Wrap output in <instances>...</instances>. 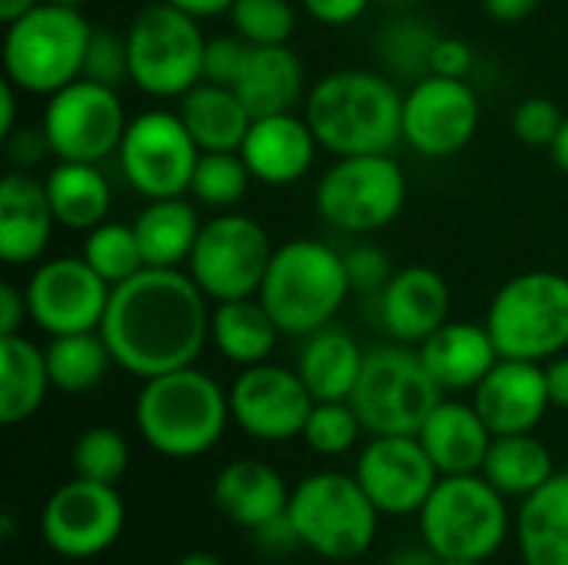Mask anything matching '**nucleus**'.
I'll list each match as a JSON object with an SVG mask.
<instances>
[{
    "instance_id": "obj_1",
    "label": "nucleus",
    "mask_w": 568,
    "mask_h": 565,
    "mask_svg": "<svg viewBox=\"0 0 568 565\" xmlns=\"http://www.w3.org/2000/svg\"><path fill=\"white\" fill-rule=\"evenodd\" d=\"M206 293L183 270L143 266L113 286L100 333L113 363L140 380L193 366L210 340Z\"/></svg>"
},
{
    "instance_id": "obj_2",
    "label": "nucleus",
    "mask_w": 568,
    "mask_h": 565,
    "mask_svg": "<svg viewBox=\"0 0 568 565\" xmlns=\"http://www.w3.org/2000/svg\"><path fill=\"white\" fill-rule=\"evenodd\" d=\"M406 93L376 70L326 73L306 93V123L336 157L389 153L403 140Z\"/></svg>"
},
{
    "instance_id": "obj_3",
    "label": "nucleus",
    "mask_w": 568,
    "mask_h": 565,
    "mask_svg": "<svg viewBox=\"0 0 568 565\" xmlns=\"http://www.w3.org/2000/svg\"><path fill=\"white\" fill-rule=\"evenodd\" d=\"M230 420V393L196 366L150 376L136 396V430L143 443L166 460H196L210 453L223 440Z\"/></svg>"
},
{
    "instance_id": "obj_4",
    "label": "nucleus",
    "mask_w": 568,
    "mask_h": 565,
    "mask_svg": "<svg viewBox=\"0 0 568 565\" xmlns=\"http://www.w3.org/2000/svg\"><path fill=\"white\" fill-rule=\"evenodd\" d=\"M349 290L353 286L339 250L320 240H290L276 246L256 296L280 333L310 336L336 320Z\"/></svg>"
},
{
    "instance_id": "obj_5",
    "label": "nucleus",
    "mask_w": 568,
    "mask_h": 565,
    "mask_svg": "<svg viewBox=\"0 0 568 565\" xmlns=\"http://www.w3.org/2000/svg\"><path fill=\"white\" fill-rule=\"evenodd\" d=\"M93 27L80 7L37 3L30 13L7 23L3 33V70L7 80L37 97H50L83 77L87 47Z\"/></svg>"
},
{
    "instance_id": "obj_6",
    "label": "nucleus",
    "mask_w": 568,
    "mask_h": 565,
    "mask_svg": "<svg viewBox=\"0 0 568 565\" xmlns=\"http://www.w3.org/2000/svg\"><path fill=\"white\" fill-rule=\"evenodd\" d=\"M286 516L303 549L329 563H353L373 549L383 513L356 476L313 473L293 486Z\"/></svg>"
},
{
    "instance_id": "obj_7",
    "label": "nucleus",
    "mask_w": 568,
    "mask_h": 565,
    "mask_svg": "<svg viewBox=\"0 0 568 565\" xmlns=\"http://www.w3.org/2000/svg\"><path fill=\"white\" fill-rule=\"evenodd\" d=\"M416 516L423 546L436 559L489 563L513 526L506 496L483 473L443 476Z\"/></svg>"
},
{
    "instance_id": "obj_8",
    "label": "nucleus",
    "mask_w": 568,
    "mask_h": 565,
    "mask_svg": "<svg viewBox=\"0 0 568 565\" xmlns=\"http://www.w3.org/2000/svg\"><path fill=\"white\" fill-rule=\"evenodd\" d=\"M486 330L503 360L546 363L568 346V276L529 270L513 276L489 303Z\"/></svg>"
},
{
    "instance_id": "obj_9",
    "label": "nucleus",
    "mask_w": 568,
    "mask_h": 565,
    "mask_svg": "<svg viewBox=\"0 0 568 565\" xmlns=\"http://www.w3.org/2000/svg\"><path fill=\"white\" fill-rule=\"evenodd\" d=\"M349 403L366 433L416 436L429 413L443 403V386L426 370L419 350L393 340L389 346H376L366 353Z\"/></svg>"
},
{
    "instance_id": "obj_10",
    "label": "nucleus",
    "mask_w": 568,
    "mask_h": 565,
    "mask_svg": "<svg viewBox=\"0 0 568 565\" xmlns=\"http://www.w3.org/2000/svg\"><path fill=\"white\" fill-rule=\"evenodd\" d=\"M130 80L160 100L183 97L203 80L206 37L186 10L156 0L146 3L126 27Z\"/></svg>"
},
{
    "instance_id": "obj_11",
    "label": "nucleus",
    "mask_w": 568,
    "mask_h": 565,
    "mask_svg": "<svg viewBox=\"0 0 568 565\" xmlns=\"http://www.w3.org/2000/svg\"><path fill=\"white\" fill-rule=\"evenodd\" d=\"M406 206V173L389 153L339 157L316 186L320 216L353 236L389 226Z\"/></svg>"
},
{
    "instance_id": "obj_12",
    "label": "nucleus",
    "mask_w": 568,
    "mask_h": 565,
    "mask_svg": "<svg viewBox=\"0 0 568 565\" xmlns=\"http://www.w3.org/2000/svg\"><path fill=\"white\" fill-rule=\"evenodd\" d=\"M276 246L270 233L243 213H220L203 223L186 260L193 283L213 303L256 296Z\"/></svg>"
},
{
    "instance_id": "obj_13",
    "label": "nucleus",
    "mask_w": 568,
    "mask_h": 565,
    "mask_svg": "<svg viewBox=\"0 0 568 565\" xmlns=\"http://www.w3.org/2000/svg\"><path fill=\"white\" fill-rule=\"evenodd\" d=\"M120 170L126 183L146 200L186 196L203 150L180 113L146 110L126 123L120 140Z\"/></svg>"
},
{
    "instance_id": "obj_14",
    "label": "nucleus",
    "mask_w": 568,
    "mask_h": 565,
    "mask_svg": "<svg viewBox=\"0 0 568 565\" xmlns=\"http://www.w3.org/2000/svg\"><path fill=\"white\" fill-rule=\"evenodd\" d=\"M126 526V506L116 486L73 476L53 490L40 509V539L50 553L83 563L110 553Z\"/></svg>"
},
{
    "instance_id": "obj_15",
    "label": "nucleus",
    "mask_w": 568,
    "mask_h": 565,
    "mask_svg": "<svg viewBox=\"0 0 568 565\" xmlns=\"http://www.w3.org/2000/svg\"><path fill=\"white\" fill-rule=\"evenodd\" d=\"M126 123L130 120L123 113L120 93L113 87L80 77L47 97L40 127L57 160L100 163L120 150Z\"/></svg>"
},
{
    "instance_id": "obj_16",
    "label": "nucleus",
    "mask_w": 568,
    "mask_h": 565,
    "mask_svg": "<svg viewBox=\"0 0 568 565\" xmlns=\"http://www.w3.org/2000/svg\"><path fill=\"white\" fill-rule=\"evenodd\" d=\"M23 293L30 320L47 336H63L100 330L113 286L83 256H57L33 270Z\"/></svg>"
},
{
    "instance_id": "obj_17",
    "label": "nucleus",
    "mask_w": 568,
    "mask_h": 565,
    "mask_svg": "<svg viewBox=\"0 0 568 565\" xmlns=\"http://www.w3.org/2000/svg\"><path fill=\"white\" fill-rule=\"evenodd\" d=\"M479 120H483L479 97L466 80L426 73L406 93L403 140L416 153L433 160L456 157L473 143Z\"/></svg>"
},
{
    "instance_id": "obj_18",
    "label": "nucleus",
    "mask_w": 568,
    "mask_h": 565,
    "mask_svg": "<svg viewBox=\"0 0 568 565\" xmlns=\"http://www.w3.org/2000/svg\"><path fill=\"white\" fill-rule=\"evenodd\" d=\"M313 406L316 400L306 390L303 376L276 363L243 366V373L230 386L233 423L246 436L263 443H286L303 436Z\"/></svg>"
},
{
    "instance_id": "obj_19",
    "label": "nucleus",
    "mask_w": 568,
    "mask_h": 565,
    "mask_svg": "<svg viewBox=\"0 0 568 565\" xmlns=\"http://www.w3.org/2000/svg\"><path fill=\"white\" fill-rule=\"evenodd\" d=\"M383 516H413L443 480L419 436H373L353 473Z\"/></svg>"
},
{
    "instance_id": "obj_20",
    "label": "nucleus",
    "mask_w": 568,
    "mask_h": 565,
    "mask_svg": "<svg viewBox=\"0 0 568 565\" xmlns=\"http://www.w3.org/2000/svg\"><path fill=\"white\" fill-rule=\"evenodd\" d=\"M473 406L479 410L493 436L532 433L552 406L546 366L529 360H499L473 390Z\"/></svg>"
},
{
    "instance_id": "obj_21",
    "label": "nucleus",
    "mask_w": 568,
    "mask_h": 565,
    "mask_svg": "<svg viewBox=\"0 0 568 565\" xmlns=\"http://www.w3.org/2000/svg\"><path fill=\"white\" fill-rule=\"evenodd\" d=\"M449 283L433 266H403L379 293L383 330L406 346H419L449 323Z\"/></svg>"
},
{
    "instance_id": "obj_22",
    "label": "nucleus",
    "mask_w": 568,
    "mask_h": 565,
    "mask_svg": "<svg viewBox=\"0 0 568 565\" xmlns=\"http://www.w3.org/2000/svg\"><path fill=\"white\" fill-rule=\"evenodd\" d=\"M316 133L306 123V117L293 113H273V117H256L240 157L246 160L253 180L266 186H290L303 180L313 170L316 160Z\"/></svg>"
},
{
    "instance_id": "obj_23",
    "label": "nucleus",
    "mask_w": 568,
    "mask_h": 565,
    "mask_svg": "<svg viewBox=\"0 0 568 565\" xmlns=\"http://www.w3.org/2000/svg\"><path fill=\"white\" fill-rule=\"evenodd\" d=\"M210 496L233 526L246 533H260L263 526L286 516L293 490L270 463L233 460L216 473Z\"/></svg>"
},
{
    "instance_id": "obj_24",
    "label": "nucleus",
    "mask_w": 568,
    "mask_h": 565,
    "mask_svg": "<svg viewBox=\"0 0 568 565\" xmlns=\"http://www.w3.org/2000/svg\"><path fill=\"white\" fill-rule=\"evenodd\" d=\"M53 206L47 183L27 170H10L0 180V256L10 266H23L43 256L53 236Z\"/></svg>"
},
{
    "instance_id": "obj_25",
    "label": "nucleus",
    "mask_w": 568,
    "mask_h": 565,
    "mask_svg": "<svg viewBox=\"0 0 568 565\" xmlns=\"http://www.w3.org/2000/svg\"><path fill=\"white\" fill-rule=\"evenodd\" d=\"M419 356L433 380L443 386V393L476 390L486 373L503 360L489 330L469 320L443 323L429 340L419 343Z\"/></svg>"
},
{
    "instance_id": "obj_26",
    "label": "nucleus",
    "mask_w": 568,
    "mask_h": 565,
    "mask_svg": "<svg viewBox=\"0 0 568 565\" xmlns=\"http://www.w3.org/2000/svg\"><path fill=\"white\" fill-rule=\"evenodd\" d=\"M416 436L426 446L429 460L436 463L439 476L483 473V463L496 440L473 403H449V400H443L429 413V420Z\"/></svg>"
},
{
    "instance_id": "obj_27",
    "label": "nucleus",
    "mask_w": 568,
    "mask_h": 565,
    "mask_svg": "<svg viewBox=\"0 0 568 565\" xmlns=\"http://www.w3.org/2000/svg\"><path fill=\"white\" fill-rule=\"evenodd\" d=\"M363 363H366V350L356 343V336L329 323L306 336L296 373L303 376L316 403H339L353 396Z\"/></svg>"
},
{
    "instance_id": "obj_28",
    "label": "nucleus",
    "mask_w": 568,
    "mask_h": 565,
    "mask_svg": "<svg viewBox=\"0 0 568 565\" xmlns=\"http://www.w3.org/2000/svg\"><path fill=\"white\" fill-rule=\"evenodd\" d=\"M516 546L523 565H568V470L523 500Z\"/></svg>"
},
{
    "instance_id": "obj_29",
    "label": "nucleus",
    "mask_w": 568,
    "mask_h": 565,
    "mask_svg": "<svg viewBox=\"0 0 568 565\" xmlns=\"http://www.w3.org/2000/svg\"><path fill=\"white\" fill-rule=\"evenodd\" d=\"M233 90L240 93L253 120L273 113H293V107L303 100L306 90V70L300 57L290 50V43L253 47Z\"/></svg>"
},
{
    "instance_id": "obj_30",
    "label": "nucleus",
    "mask_w": 568,
    "mask_h": 565,
    "mask_svg": "<svg viewBox=\"0 0 568 565\" xmlns=\"http://www.w3.org/2000/svg\"><path fill=\"white\" fill-rule=\"evenodd\" d=\"M180 117L203 153H220V150L240 153L253 127V113L246 110L240 93L213 80H200L193 90L180 97Z\"/></svg>"
},
{
    "instance_id": "obj_31",
    "label": "nucleus",
    "mask_w": 568,
    "mask_h": 565,
    "mask_svg": "<svg viewBox=\"0 0 568 565\" xmlns=\"http://www.w3.org/2000/svg\"><path fill=\"white\" fill-rule=\"evenodd\" d=\"M47 353L27 336H0V423H27L50 393Z\"/></svg>"
},
{
    "instance_id": "obj_32",
    "label": "nucleus",
    "mask_w": 568,
    "mask_h": 565,
    "mask_svg": "<svg viewBox=\"0 0 568 565\" xmlns=\"http://www.w3.org/2000/svg\"><path fill=\"white\" fill-rule=\"evenodd\" d=\"M143 263L160 266V270H180L203 230L193 203L186 196H166V200H150V206L133 220Z\"/></svg>"
},
{
    "instance_id": "obj_33",
    "label": "nucleus",
    "mask_w": 568,
    "mask_h": 565,
    "mask_svg": "<svg viewBox=\"0 0 568 565\" xmlns=\"http://www.w3.org/2000/svg\"><path fill=\"white\" fill-rule=\"evenodd\" d=\"M43 183H47V196H50V206H53V216L60 226L90 233L93 226L106 223L113 196H110V183L97 163L60 160L47 173Z\"/></svg>"
},
{
    "instance_id": "obj_34",
    "label": "nucleus",
    "mask_w": 568,
    "mask_h": 565,
    "mask_svg": "<svg viewBox=\"0 0 568 565\" xmlns=\"http://www.w3.org/2000/svg\"><path fill=\"white\" fill-rule=\"evenodd\" d=\"M210 336L223 353V360L236 366H256L270 360L280 326L273 323L260 296H246V300L216 303L210 320Z\"/></svg>"
},
{
    "instance_id": "obj_35",
    "label": "nucleus",
    "mask_w": 568,
    "mask_h": 565,
    "mask_svg": "<svg viewBox=\"0 0 568 565\" xmlns=\"http://www.w3.org/2000/svg\"><path fill=\"white\" fill-rule=\"evenodd\" d=\"M552 453L542 440L532 433H509L496 436L489 446V456L483 463V476L506 496V500H526L539 486H546L556 476Z\"/></svg>"
},
{
    "instance_id": "obj_36",
    "label": "nucleus",
    "mask_w": 568,
    "mask_h": 565,
    "mask_svg": "<svg viewBox=\"0 0 568 565\" xmlns=\"http://www.w3.org/2000/svg\"><path fill=\"white\" fill-rule=\"evenodd\" d=\"M43 353H47V370H50L53 390L70 393V396L97 390L103 383L106 370L116 366L100 330L50 336Z\"/></svg>"
},
{
    "instance_id": "obj_37",
    "label": "nucleus",
    "mask_w": 568,
    "mask_h": 565,
    "mask_svg": "<svg viewBox=\"0 0 568 565\" xmlns=\"http://www.w3.org/2000/svg\"><path fill=\"white\" fill-rule=\"evenodd\" d=\"M83 260L110 283V286H120L126 283L130 276H136L146 263H143V250H140V240H136V230L126 226V223H100L87 233V243H83Z\"/></svg>"
},
{
    "instance_id": "obj_38",
    "label": "nucleus",
    "mask_w": 568,
    "mask_h": 565,
    "mask_svg": "<svg viewBox=\"0 0 568 565\" xmlns=\"http://www.w3.org/2000/svg\"><path fill=\"white\" fill-rule=\"evenodd\" d=\"M250 167L236 150H220V153H203L190 183V193L213 206V210H230L233 203H240L250 190Z\"/></svg>"
},
{
    "instance_id": "obj_39",
    "label": "nucleus",
    "mask_w": 568,
    "mask_h": 565,
    "mask_svg": "<svg viewBox=\"0 0 568 565\" xmlns=\"http://www.w3.org/2000/svg\"><path fill=\"white\" fill-rule=\"evenodd\" d=\"M130 470V443L113 426H93L73 443V476L116 486Z\"/></svg>"
},
{
    "instance_id": "obj_40",
    "label": "nucleus",
    "mask_w": 568,
    "mask_h": 565,
    "mask_svg": "<svg viewBox=\"0 0 568 565\" xmlns=\"http://www.w3.org/2000/svg\"><path fill=\"white\" fill-rule=\"evenodd\" d=\"M363 420L356 416L353 403L349 400H339V403H316L306 426H303V443L320 453V456H346L356 443H359V433H363Z\"/></svg>"
},
{
    "instance_id": "obj_41",
    "label": "nucleus",
    "mask_w": 568,
    "mask_h": 565,
    "mask_svg": "<svg viewBox=\"0 0 568 565\" xmlns=\"http://www.w3.org/2000/svg\"><path fill=\"white\" fill-rule=\"evenodd\" d=\"M230 20H233V30L253 47L290 43L296 30L293 0H236L230 7Z\"/></svg>"
},
{
    "instance_id": "obj_42",
    "label": "nucleus",
    "mask_w": 568,
    "mask_h": 565,
    "mask_svg": "<svg viewBox=\"0 0 568 565\" xmlns=\"http://www.w3.org/2000/svg\"><path fill=\"white\" fill-rule=\"evenodd\" d=\"M439 37L426 23H419V20H399V23L386 27V33H383V57L403 77L423 80L429 73V53H433V43Z\"/></svg>"
},
{
    "instance_id": "obj_43",
    "label": "nucleus",
    "mask_w": 568,
    "mask_h": 565,
    "mask_svg": "<svg viewBox=\"0 0 568 565\" xmlns=\"http://www.w3.org/2000/svg\"><path fill=\"white\" fill-rule=\"evenodd\" d=\"M83 77L103 87L120 90V83L130 80V53H126V37H116L110 30L93 27L90 47H87V63Z\"/></svg>"
},
{
    "instance_id": "obj_44",
    "label": "nucleus",
    "mask_w": 568,
    "mask_h": 565,
    "mask_svg": "<svg viewBox=\"0 0 568 565\" xmlns=\"http://www.w3.org/2000/svg\"><path fill=\"white\" fill-rule=\"evenodd\" d=\"M562 123H566V117H562L559 103H552L549 97H529L513 113V133L526 147H546L549 150L552 140L559 137Z\"/></svg>"
},
{
    "instance_id": "obj_45",
    "label": "nucleus",
    "mask_w": 568,
    "mask_h": 565,
    "mask_svg": "<svg viewBox=\"0 0 568 565\" xmlns=\"http://www.w3.org/2000/svg\"><path fill=\"white\" fill-rule=\"evenodd\" d=\"M346 260V273H349V286L356 293H383L386 283L393 280V263H389V253L379 250L376 243H356L343 253Z\"/></svg>"
},
{
    "instance_id": "obj_46",
    "label": "nucleus",
    "mask_w": 568,
    "mask_h": 565,
    "mask_svg": "<svg viewBox=\"0 0 568 565\" xmlns=\"http://www.w3.org/2000/svg\"><path fill=\"white\" fill-rule=\"evenodd\" d=\"M250 53H253V43L243 40L240 33L206 40L203 80H213V83H223V87H236V80H240V73H243Z\"/></svg>"
},
{
    "instance_id": "obj_47",
    "label": "nucleus",
    "mask_w": 568,
    "mask_h": 565,
    "mask_svg": "<svg viewBox=\"0 0 568 565\" xmlns=\"http://www.w3.org/2000/svg\"><path fill=\"white\" fill-rule=\"evenodd\" d=\"M469 70H473V47H469L466 40H459V37H439V40L433 43L429 73L466 80Z\"/></svg>"
},
{
    "instance_id": "obj_48",
    "label": "nucleus",
    "mask_w": 568,
    "mask_h": 565,
    "mask_svg": "<svg viewBox=\"0 0 568 565\" xmlns=\"http://www.w3.org/2000/svg\"><path fill=\"white\" fill-rule=\"evenodd\" d=\"M7 157H10L13 170H30V167H37V163H43L47 157H53L43 127L13 130V133L7 137Z\"/></svg>"
},
{
    "instance_id": "obj_49",
    "label": "nucleus",
    "mask_w": 568,
    "mask_h": 565,
    "mask_svg": "<svg viewBox=\"0 0 568 565\" xmlns=\"http://www.w3.org/2000/svg\"><path fill=\"white\" fill-rule=\"evenodd\" d=\"M300 3L320 23H326V27H346V23L359 20L369 10L373 0H300Z\"/></svg>"
},
{
    "instance_id": "obj_50",
    "label": "nucleus",
    "mask_w": 568,
    "mask_h": 565,
    "mask_svg": "<svg viewBox=\"0 0 568 565\" xmlns=\"http://www.w3.org/2000/svg\"><path fill=\"white\" fill-rule=\"evenodd\" d=\"M30 316L27 310V293H20L13 283L0 286V336H13L20 333V323Z\"/></svg>"
},
{
    "instance_id": "obj_51",
    "label": "nucleus",
    "mask_w": 568,
    "mask_h": 565,
    "mask_svg": "<svg viewBox=\"0 0 568 565\" xmlns=\"http://www.w3.org/2000/svg\"><path fill=\"white\" fill-rule=\"evenodd\" d=\"M483 7L499 23H519V20L532 17L542 7V0H483Z\"/></svg>"
},
{
    "instance_id": "obj_52",
    "label": "nucleus",
    "mask_w": 568,
    "mask_h": 565,
    "mask_svg": "<svg viewBox=\"0 0 568 565\" xmlns=\"http://www.w3.org/2000/svg\"><path fill=\"white\" fill-rule=\"evenodd\" d=\"M546 386H549V400L552 406L568 410V356H552L546 366Z\"/></svg>"
},
{
    "instance_id": "obj_53",
    "label": "nucleus",
    "mask_w": 568,
    "mask_h": 565,
    "mask_svg": "<svg viewBox=\"0 0 568 565\" xmlns=\"http://www.w3.org/2000/svg\"><path fill=\"white\" fill-rule=\"evenodd\" d=\"M17 130V87L3 80L0 87V137L7 140Z\"/></svg>"
},
{
    "instance_id": "obj_54",
    "label": "nucleus",
    "mask_w": 568,
    "mask_h": 565,
    "mask_svg": "<svg viewBox=\"0 0 568 565\" xmlns=\"http://www.w3.org/2000/svg\"><path fill=\"white\" fill-rule=\"evenodd\" d=\"M166 3H173V7H180V10H186V13H190V17H196V20H203V17L230 13V7H233L236 0H166Z\"/></svg>"
},
{
    "instance_id": "obj_55",
    "label": "nucleus",
    "mask_w": 568,
    "mask_h": 565,
    "mask_svg": "<svg viewBox=\"0 0 568 565\" xmlns=\"http://www.w3.org/2000/svg\"><path fill=\"white\" fill-rule=\"evenodd\" d=\"M37 3H43V0H0V20L3 23H13L17 17L30 13Z\"/></svg>"
},
{
    "instance_id": "obj_56",
    "label": "nucleus",
    "mask_w": 568,
    "mask_h": 565,
    "mask_svg": "<svg viewBox=\"0 0 568 565\" xmlns=\"http://www.w3.org/2000/svg\"><path fill=\"white\" fill-rule=\"evenodd\" d=\"M549 153H552L556 167H559L562 173H568V117H566V123H562V130H559V137L552 140Z\"/></svg>"
},
{
    "instance_id": "obj_57",
    "label": "nucleus",
    "mask_w": 568,
    "mask_h": 565,
    "mask_svg": "<svg viewBox=\"0 0 568 565\" xmlns=\"http://www.w3.org/2000/svg\"><path fill=\"white\" fill-rule=\"evenodd\" d=\"M176 565H223L216 556H210V553H186V556H180Z\"/></svg>"
},
{
    "instance_id": "obj_58",
    "label": "nucleus",
    "mask_w": 568,
    "mask_h": 565,
    "mask_svg": "<svg viewBox=\"0 0 568 565\" xmlns=\"http://www.w3.org/2000/svg\"><path fill=\"white\" fill-rule=\"evenodd\" d=\"M436 565H486V563H479V559H439Z\"/></svg>"
},
{
    "instance_id": "obj_59",
    "label": "nucleus",
    "mask_w": 568,
    "mask_h": 565,
    "mask_svg": "<svg viewBox=\"0 0 568 565\" xmlns=\"http://www.w3.org/2000/svg\"><path fill=\"white\" fill-rule=\"evenodd\" d=\"M50 3H67V7H80V3H87V0H50Z\"/></svg>"
},
{
    "instance_id": "obj_60",
    "label": "nucleus",
    "mask_w": 568,
    "mask_h": 565,
    "mask_svg": "<svg viewBox=\"0 0 568 565\" xmlns=\"http://www.w3.org/2000/svg\"><path fill=\"white\" fill-rule=\"evenodd\" d=\"M383 3H413V0H383Z\"/></svg>"
}]
</instances>
